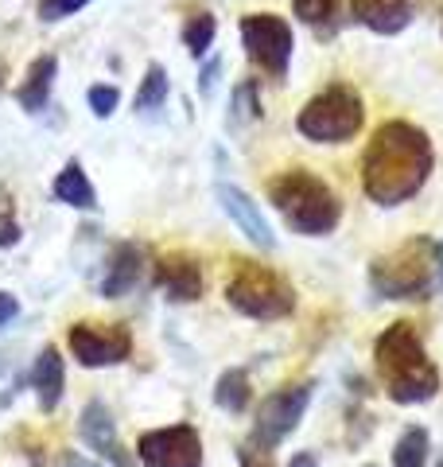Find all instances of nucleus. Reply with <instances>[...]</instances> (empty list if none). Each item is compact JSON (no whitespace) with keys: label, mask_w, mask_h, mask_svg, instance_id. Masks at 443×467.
Masks as SVG:
<instances>
[{"label":"nucleus","mask_w":443,"mask_h":467,"mask_svg":"<svg viewBox=\"0 0 443 467\" xmlns=\"http://www.w3.org/2000/svg\"><path fill=\"white\" fill-rule=\"evenodd\" d=\"M288 467H319V463H315V456H312V451H295Z\"/></svg>","instance_id":"2f4dec72"},{"label":"nucleus","mask_w":443,"mask_h":467,"mask_svg":"<svg viewBox=\"0 0 443 467\" xmlns=\"http://www.w3.org/2000/svg\"><path fill=\"white\" fill-rule=\"evenodd\" d=\"M55 199L67 202V207H78V211H98V192L78 160H70V164L55 175Z\"/></svg>","instance_id":"f3484780"},{"label":"nucleus","mask_w":443,"mask_h":467,"mask_svg":"<svg viewBox=\"0 0 443 467\" xmlns=\"http://www.w3.org/2000/svg\"><path fill=\"white\" fill-rule=\"evenodd\" d=\"M70 355L82 362V367H117V362H125L132 355V335L125 327H101V324H74L70 335Z\"/></svg>","instance_id":"9d476101"},{"label":"nucleus","mask_w":443,"mask_h":467,"mask_svg":"<svg viewBox=\"0 0 443 467\" xmlns=\"http://www.w3.org/2000/svg\"><path fill=\"white\" fill-rule=\"evenodd\" d=\"M55 75H58V58H55V55H39V58H32V67H27V75H24L20 90H16L20 109H27V113H43V106L51 101Z\"/></svg>","instance_id":"4468645a"},{"label":"nucleus","mask_w":443,"mask_h":467,"mask_svg":"<svg viewBox=\"0 0 443 467\" xmlns=\"http://www.w3.org/2000/svg\"><path fill=\"white\" fill-rule=\"evenodd\" d=\"M0 90H5V63H0Z\"/></svg>","instance_id":"f704fd0d"},{"label":"nucleus","mask_w":443,"mask_h":467,"mask_svg":"<svg viewBox=\"0 0 443 467\" xmlns=\"http://www.w3.org/2000/svg\"><path fill=\"white\" fill-rule=\"evenodd\" d=\"M374 362L386 382V393L397 405H420L439 393V370L432 367L428 350L412 324H393L377 335Z\"/></svg>","instance_id":"f03ea898"},{"label":"nucleus","mask_w":443,"mask_h":467,"mask_svg":"<svg viewBox=\"0 0 443 467\" xmlns=\"http://www.w3.org/2000/svg\"><path fill=\"white\" fill-rule=\"evenodd\" d=\"M312 382H295V386H284V389H276L269 401L261 405V413H257V429L253 436H249V444H257V448H276L284 436L300 425L304 413H307V405H312Z\"/></svg>","instance_id":"6e6552de"},{"label":"nucleus","mask_w":443,"mask_h":467,"mask_svg":"<svg viewBox=\"0 0 443 467\" xmlns=\"http://www.w3.org/2000/svg\"><path fill=\"white\" fill-rule=\"evenodd\" d=\"M226 300L230 308H238L249 319H284L295 308L284 276H276L269 265H257V261H238L226 285Z\"/></svg>","instance_id":"423d86ee"},{"label":"nucleus","mask_w":443,"mask_h":467,"mask_svg":"<svg viewBox=\"0 0 443 467\" xmlns=\"http://www.w3.org/2000/svg\"><path fill=\"white\" fill-rule=\"evenodd\" d=\"M218 202H222V211L230 214V223L238 226V230H242L253 245H261V250H273V245H276L269 223H264L261 202L249 199V195L242 192V187H233V183H218Z\"/></svg>","instance_id":"9b49d317"},{"label":"nucleus","mask_w":443,"mask_h":467,"mask_svg":"<svg viewBox=\"0 0 443 467\" xmlns=\"http://www.w3.org/2000/svg\"><path fill=\"white\" fill-rule=\"evenodd\" d=\"M214 36H218V20L211 16V12H199V16H191L183 24V43H187V51L195 55V58H206Z\"/></svg>","instance_id":"412c9836"},{"label":"nucleus","mask_w":443,"mask_h":467,"mask_svg":"<svg viewBox=\"0 0 443 467\" xmlns=\"http://www.w3.org/2000/svg\"><path fill=\"white\" fill-rule=\"evenodd\" d=\"M269 199L280 211V218H284L295 234H307V238L331 234L338 226V218H343V202L331 192V183H323L319 175L307 168L280 171L269 183Z\"/></svg>","instance_id":"7ed1b4c3"},{"label":"nucleus","mask_w":443,"mask_h":467,"mask_svg":"<svg viewBox=\"0 0 443 467\" xmlns=\"http://www.w3.org/2000/svg\"><path fill=\"white\" fill-rule=\"evenodd\" d=\"M436 254L439 242L412 238L369 265V285L381 300H428V292L439 288Z\"/></svg>","instance_id":"20e7f679"},{"label":"nucleus","mask_w":443,"mask_h":467,"mask_svg":"<svg viewBox=\"0 0 443 467\" xmlns=\"http://www.w3.org/2000/svg\"><path fill=\"white\" fill-rule=\"evenodd\" d=\"M242 43L245 55L253 58V67H261L269 78H284L292 67V27L288 20L273 16V12H249L242 20Z\"/></svg>","instance_id":"0eeeda50"},{"label":"nucleus","mask_w":443,"mask_h":467,"mask_svg":"<svg viewBox=\"0 0 443 467\" xmlns=\"http://www.w3.org/2000/svg\"><path fill=\"white\" fill-rule=\"evenodd\" d=\"M106 460H109V463H113V467H137V463H132V460H129V456H125V448H121V444H117V448H113V451H109V456H106Z\"/></svg>","instance_id":"7c9ffc66"},{"label":"nucleus","mask_w":443,"mask_h":467,"mask_svg":"<svg viewBox=\"0 0 443 467\" xmlns=\"http://www.w3.org/2000/svg\"><path fill=\"white\" fill-rule=\"evenodd\" d=\"M140 273H144V254H140V245L121 242V245L113 250V257H109V273H106V281H101V296H106V300L125 296L129 288H137Z\"/></svg>","instance_id":"ddd939ff"},{"label":"nucleus","mask_w":443,"mask_h":467,"mask_svg":"<svg viewBox=\"0 0 443 467\" xmlns=\"http://www.w3.org/2000/svg\"><path fill=\"white\" fill-rule=\"evenodd\" d=\"M20 242V226L12 214H0V250H8V245Z\"/></svg>","instance_id":"cd10ccee"},{"label":"nucleus","mask_w":443,"mask_h":467,"mask_svg":"<svg viewBox=\"0 0 443 467\" xmlns=\"http://www.w3.org/2000/svg\"><path fill=\"white\" fill-rule=\"evenodd\" d=\"M90 0H39V20L43 24H55V20H67L74 12H82Z\"/></svg>","instance_id":"b1692460"},{"label":"nucleus","mask_w":443,"mask_h":467,"mask_svg":"<svg viewBox=\"0 0 443 467\" xmlns=\"http://www.w3.org/2000/svg\"><path fill=\"white\" fill-rule=\"evenodd\" d=\"M393 467H428V432L405 429L393 448Z\"/></svg>","instance_id":"4be33fe9"},{"label":"nucleus","mask_w":443,"mask_h":467,"mask_svg":"<svg viewBox=\"0 0 443 467\" xmlns=\"http://www.w3.org/2000/svg\"><path fill=\"white\" fill-rule=\"evenodd\" d=\"M292 12L295 20L307 24V27H323L338 16V0H292Z\"/></svg>","instance_id":"5701e85b"},{"label":"nucleus","mask_w":443,"mask_h":467,"mask_svg":"<svg viewBox=\"0 0 443 467\" xmlns=\"http://www.w3.org/2000/svg\"><path fill=\"white\" fill-rule=\"evenodd\" d=\"M16 316H20V300L12 292H0V327H8Z\"/></svg>","instance_id":"c85d7f7f"},{"label":"nucleus","mask_w":443,"mask_h":467,"mask_svg":"<svg viewBox=\"0 0 443 467\" xmlns=\"http://www.w3.org/2000/svg\"><path fill=\"white\" fill-rule=\"evenodd\" d=\"M218 67H222L218 58H211V63L202 67V75H199V94H202V98H211V94H214V78H218Z\"/></svg>","instance_id":"c756f323"},{"label":"nucleus","mask_w":443,"mask_h":467,"mask_svg":"<svg viewBox=\"0 0 443 467\" xmlns=\"http://www.w3.org/2000/svg\"><path fill=\"white\" fill-rule=\"evenodd\" d=\"M436 269H439V285H443V242H439V254H436Z\"/></svg>","instance_id":"72a5a7b5"},{"label":"nucleus","mask_w":443,"mask_h":467,"mask_svg":"<svg viewBox=\"0 0 443 467\" xmlns=\"http://www.w3.org/2000/svg\"><path fill=\"white\" fill-rule=\"evenodd\" d=\"M160 285L168 288L171 300H199L202 296V269L183 254L164 257L160 261Z\"/></svg>","instance_id":"2eb2a0df"},{"label":"nucleus","mask_w":443,"mask_h":467,"mask_svg":"<svg viewBox=\"0 0 443 467\" xmlns=\"http://www.w3.org/2000/svg\"><path fill=\"white\" fill-rule=\"evenodd\" d=\"M238 460H242V467H273V456L264 448H257V444H245L238 451Z\"/></svg>","instance_id":"bb28decb"},{"label":"nucleus","mask_w":443,"mask_h":467,"mask_svg":"<svg viewBox=\"0 0 443 467\" xmlns=\"http://www.w3.org/2000/svg\"><path fill=\"white\" fill-rule=\"evenodd\" d=\"M164 101H168V70L160 63H152L144 82H140V90H137V113H156Z\"/></svg>","instance_id":"aec40b11"},{"label":"nucleus","mask_w":443,"mask_h":467,"mask_svg":"<svg viewBox=\"0 0 443 467\" xmlns=\"http://www.w3.org/2000/svg\"><path fill=\"white\" fill-rule=\"evenodd\" d=\"M432 140L424 129L408 121H386L366 144L362 156V187L377 207H397L420 192L432 175Z\"/></svg>","instance_id":"f257e3e1"},{"label":"nucleus","mask_w":443,"mask_h":467,"mask_svg":"<svg viewBox=\"0 0 443 467\" xmlns=\"http://www.w3.org/2000/svg\"><path fill=\"white\" fill-rule=\"evenodd\" d=\"M63 467H101V463H94V460H86V456H74V451H70V456L63 460Z\"/></svg>","instance_id":"473e14b6"},{"label":"nucleus","mask_w":443,"mask_h":467,"mask_svg":"<svg viewBox=\"0 0 443 467\" xmlns=\"http://www.w3.org/2000/svg\"><path fill=\"white\" fill-rule=\"evenodd\" d=\"M90 109H94V117H113V109L121 106V90L117 86H90Z\"/></svg>","instance_id":"393cba45"},{"label":"nucleus","mask_w":443,"mask_h":467,"mask_svg":"<svg viewBox=\"0 0 443 467\" xmlns=\"http://www.w3.org/2000/svg\"><path fill=\"white\" fill-rule=\"evenodd\" d=\"M32 386L39 393V405L43 409H55L63 401V386H67V370H63V358H58V350L47 347L39 350L36 367H32Z\"/></svg>","instance_id":"dca6fc26"},{"label":"nucleus","mask_w":443,"mask_h":467,"mask_svg":"<svg viewBox=\"0 0 443 467\" xmlns=\"http://www.w3.org/2000/svg\"><path fill=\"white\" fill-rule=\"evenodd\" d=\"M350 12L377 36H397L412 24V0H350Z\"/></svg>","instance_id":"f8f14e48"},{"label":"nucleus","mask_w":443,"mask_h":467,"mask_svg":"<svg viewBox=\"0 0 443 467\" xmlns=\"http://www.w3.org/2000/svg\"><path fill=\"white\" fill-rule=\"evenodd\" d=\"M261 106H257V82H242L238 90H233V121L238 117H257Z\"/></svg>","instance_id":"a878e982"},{"label":"nucleus","mask_w":443,"mask_h":467,"mask_svg":"<svg viewBox=\"0 0 443 467\" xmlns=\"http://www.w3.org/2000/svg\"><path fill=\"white\" fill-rule=\"evenodd\" d=\"M137 460L144 467H202V441L191 425L152 429L137 441Z\"/></svg>","instance_id":"1a4fd4ad"},{"label":"nucleus","mask_w":443,"mask_h":467,"mask_svg":"<svg viewBox=\"0 0 443 467\" xmlns=\"http://www.w3.org/2000/svg\"><path fill=\"white\" fill-rule=\"evenodd\" d=\"M366 121V101L362 94L346 82H331L327 90H319L295 117L300 137L315 144H343L350 137H358V129Z\"/></svg>","instance_id":"39448f33"},{"label":"nucleus","mask_w":443,"mask_h":467,"mask_svg":"<svg viewBox=\"0 0 443 467\" xmlns=\"http://www.w3.org/2000/svg\"><path fill=\"white\" fill-rule=\"evenodd\" d=\"M214 401L226 409V413H245L249 401H253V389H249V374L245 370H226L214 386Z\"/></svg>","instance_id":"6ab92c4d"},{"label":"nucleus","mask_w":443,"mask_h":467,"mask_svg":"<svg viewBox=\"0 0 443 467\" xmlns=\"http://www.w3.org/2000/svg\"><path fill=\"white\" fill-rule=\"evenodd\" d=\"M78 436L86 444H90L94 451H101V456H109V451L117 448V429H113V413L101 401H90L82 409L78 417Z\"/></svg>","instance_id":"a211bd4d"}]
</instances>
